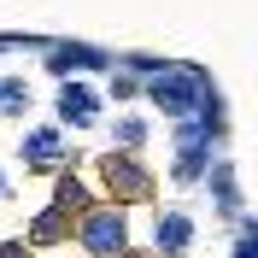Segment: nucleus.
<instances>
[{
  "label": "nucleus",
  "mask_w": 258,
  "mask_h": 258,
  "mask_svg": "<svg viewBox=\"0 0 258 258\" xmlns=\"http://www.w3.org/2000/svg\"><path fill=\"white\" fill-rule=\"evenodd\" d=\"M59 159H64V129L59 123H41L18 141V164L24 170H59Z\"/></svg>",
  "instance_id": "nucleus-5"
},
{
  "label": "nucleus",
  "mask_w": 258,
  "mask_h": 258,
  "mask_svg": "<svg viewBox=\"0 0 258 258\" xmlns=\"http://www.w3.org/2000/svg\"><path fill=\"white\" fill-rule=\"evenodd\" d=\"M0 258H30V241H0Z\"/></svg>",
  "instance_id": "nucleus-17"
},
{
  "label": "nucleus",
  "mask_w": 258,
  "mask_h": 258,
  "mask_svg": "<svg viewBox=\"0 0 258 258\" xmlns=\"http://www.w3.org/2000/svg\"><path fill=\"white\" fill-rule=\"evenodd\" d=\"M141 94L153 100L170 123H182V117H200V106L217 94V82H211V71H200V64H164V71H153V77L141 82Z\"/></svg>",
  "instance_id": "nucleus-1"
},
{
  "label": "nucleus",
  "mask_w": 258,
  "mask_h": 258,
  "mask_svg": "<svg viewBox=\"0 0 258 258\" xmlns=\"http://www.w3.org/2000/svg\"><path fill=\"white\" fill-rule=\"evenodd\" d=\"M64 235H71V217H64L59 206H41L30 217V241L35 246H53V241H64Z\"/></svg>",
  "instance_id": "nucleus-10"
},
{
  "label": "nucleus",
  "mask_w": 258,
  "mask_h": 258,
  "mask_svg": "<svg viewBox=\"0 0 258 258\" xmlns=\"http://www.w3.org/2000/svg\"><path fill=\"white\" fill-rule=\"evenodd\" d=\"M0 200H6V176H0Z\"/></svg>",
  "instance_id": "nucleus-18"
},
{
  "label": "nucleus",
  "mask_w": 258,
  "mask_h": 258,
  "mask_svg": "<svg viewBox=\"0 0 258 258\" xmlns=\"http://www.w3.org/2000/svg\"><path fill=\"white\" fill-rule=\"evenodd\" d=\"M153 252L159 258L194 252V217L188 211H159V223H153Z\"/></svg>",
  "instance_id": "nucleus-7"
},
{
  "label": "nucleus",
  "mask_w": 258,
  "mask_h": 258,
  "mask_svg": "<svg viewBox=\"0 0 258 258\" xmlns=\"http://www.w3.org/2000/svg\"><path fill=\"white\" fill-rule=\"evenodd\" d=\"M41 59H47L53 77L82 82V71H106V64H112V53H106V47H88V41H47V47H41Z\"/></svg>",
  "instance_id": "nucleus-4"
},
{
  "label": "nucleus",
  "mask_w": 258,
  "mask_h": 258,
  "mask_svg": "<svg viewBox=\"0 0 258 258\" xmlns=\"http://www.w3.org/2000/svg\"><path fill=\"white\" fill-rule=\"evenodd\" d=\"M100 182L112 194V206H129V200H147V194H153V176H147L129 153H106V159H100Z\"/></svg>",
  "instance_id": "nucleus-3"
},
{
  "label": "nucleus",
  "mask_w": 258,
  "mask_h": 258,
  "mask_svg": "<svg viewBox=\"0 0 258 258\" xmlns=\"http://www.w3.org/2000/svg\"><path fill=\"white\" fill-rule=\"evenodd\" d=\"M229 258H258V235H235V246H229Z\"/></svg>",
  "instance_id": "nucleus-16"
},
{
  "label": "nucleus",
  "mask_w": 258,
  "mask_h": 258,
  "mask_svg": "<svg viewBox=\"0 0 258 258\" xmlns=\"http://www.w3.org/2000/svg\"><path fill=\"white\" fill-rule=\"evenodd\" d=\"M77 241H82V252L88 258H123L129 252V211L123 206H88L77 217Z\"/></svg>",
  "instance_id": "nucleus-2"
},
{
  "label": "nucleus",
  "mask_w": 258,
  "mask_h": 258,
  "mask_svg": "<svg viewBox=\"0 0 258 258\" xmlns=\"http://www.w3.org/2000/svg\"><path fill=\"white\" fill-rule=\"evenodd\" d=\"M117 71H129V77H153V71H164V59H159V53H129Z\"/></svg>",
  "instance_id": "nucleus-14"
},
{
  "label": "nucleus",
  "mask_w": 258,
  "mask_h": 258,
  "mask_svg": "<svg viewBox=\"0 0 258 258\" xmlns=\"http://www.w3.org/2000/svg\"><path fill=\"white\" fill-rule=\"evenodd\" d=\"M106 88H112V100H135V94H141V77H129V71H112V82H106Z\"/></svg>",
  "instance_id": "nucleus-15"
},
{
  "label": "nucleus",
  "mask_w": 258,
  "mask_h": 258,
  "mask_svg": "<svg viewBox=\"0 0 258 258\" xmlns=\"http://www.w3.org/2000/svg\"><path fill=\"white\" fill-rule=\"evenodd\" d=\"M53 206H59L64 217H71V211L82 217V211H88V188H82V182L71 176V170H64V176H59V188H53Z\"/></svg>",
  "instance_id": "nucleus-11"
},
{
  "label": "nucleus",
  "mask_w": 258,
  "mask_h": 258,
  "mask_svg": "<svg viewBox=\"0 0 258 258\" xmlns=\"http://www.w3.org/2000/svg\"><path fill=\"white\" fill-rule=\"evenodd\" d=\"M53 106H59V123H71V129H94L100 123V94L88 82H64Z\"/></svg>",
  "instance_id": "nucleus-6"
},
{
  "label": "nucleus",
  "mask_w": 258,
  "mask_h": 258,
  "mask_svg": "<svg viewBox=\"0 0 258 258\" xmlns=\"http://www.w3.org/2000/svg\"><path fill=\"white\" fill-rule=\"evenodd\" d=\"M206 170H211V147H176V159H170V182L176 188H194Z\"/></svg>",
  "instance_id": "nucleus-9"
},
{
  "label": "nucleus",
  "mask_w": 258,
  "mask_h": 258,
  "mask_svg": "<svg viewBox=\"0 0 258 258\" xmlns=\"http://www.w3.org/2000/svg\"><path fill=\"white\" fill-rule=\"evenodd\" d=\"M112 141L123 147V153H135V147L147 141V117H117V123H112Z\"/></svg>",
  "instance_id": "nucleus-12"
},
{
  "label": "nucleus",
  "mask_w": 258,
  "mask_h": 258,
  "mask_svg": "<svg viewBox=\"0 0 258 258\" xmlns=\"http://www.w3.org/2000/svg\"><path fill=\"white\" fill-rule=\"evenodd\" d=\"M200 182L211 188V206L223 211V217H241V182H235V164H229V159H217Z\"/></svg>",
  "instance_id": "nucleus-8"
},
{
  "label": "nucleus",
  "mask_w": 258,
  "mask_h": 258,
  "mask_svg": "<svg viewBox=\"0 0 258 258\" xmlns=\"http://www.w3.org/2000/svg\"><path fill=\"white\" fill-rule=\"evenodd\" d=\"M30 106V82L24 77H0V112H24Z\"/></svg>",
  "instance_id": "nucleus-13"
}]
</instances>
